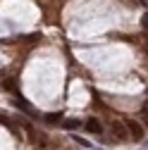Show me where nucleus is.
Returning a JSON list of instances; mask_svg holds the SVG:
<instances>
[{"mask_svg":"<svg viewBox=\"0 0 148 150\" xmlns=\"http://www.w3.org/2000/svg\"><path fill=\"white\" fill-rule=\"evenodd\" d=\"M110 134H112L115 141H127V138H129V129H127V124H122L120 119H112V122H110Z\"/></svg>","mask_w":148,"mask_h":150,"instance_id":"obj_1","label":"nucleus"},{"mask_svg":"<svg viewBox=\"0 0 148 150\" xmlns=\"http://www.w3.org/2000/svg\"><path fill=\"white\" fill-rule=\"evenodd\" d=\"M127 129H129V136H132V141H141L143 138V126L136 122V119H127Z\"/></svg>","mask_w":148,"mask_h":150,"instance_id":"obj_2","label":"nucleus"},{"mask_svg":"<svg viewBox=\"0 0 148 150\" xmlns=\"http://www.w3.org/2000/svg\"><path fill=\"white\" fill-rule=\"evenodd\" d=\"M86 131H88V134H103V126H100L98 119H88L86 122Z\"/></svg>","mask_w":148,"mask_h":150,"instance_id":"obj_3","label":"nucleus"},{"mask_svg":"<svg viewBox=\"0 0 148 150\" xmlns=\"http://www.w3.org/2000/svg\"><path fill=\"white\" fill-rule=\"evenodd\" d=\"M14 105H17V107H22L24 112H29V115H33V107H31V105H26V103H24V98H17V100H14Z\"/></svg>","mask_w":148,"mask_h":150,"instance_id":"obj_4","label":"nucleus"},{"mask_svg":"<svg viewBox=\"0 0 148 150\" xmlns=\"http://www.w3.org/2000/svg\"><path fill=\"white\" fill-rule=\"evenodd\" d=\"M60 119H62L60 112H55V115H46V122H48V124H58Z\"/></svg>","mask_w":148,"mask_h":150,"instance_id":"obj_5","label":"nucleus"},{"mask_svg":"<svg viewBox=\"0 0 148 150\" xmlns=\"http://www.w3.org/2000/svg\"><path fill=\"white\" fill-rule=\"evenodd\" d=\"M79 126H81V124H79L77 119H67V122H65V129H69V131H74V129H79Z\"/></svg>","mask_w":148,"mask_h":150,"instance_id":"obj_6","label":"nucleus"},{"mask_svg":"<svg viewBox=\"0 0 148 150\" xmlns=\"http://www.w3.org/2000/svg\"><path fill=\"white\" fill-rule=\"evenodd\" d=\"M141 119H143V124H146V126H148V107H146V110H143V117H141Z\"/></svg>","mask_w":148,"mask_h":150,"instance_id":"obj_7","label":"nucleus"},{"mask_svg":"<svg viewBox=\"0 0 148 150\" xmlns=\"http://www.w3.org/2000/svg\"><path fill=\"white\" fill-rule=\"evenodd\" d=\"M146 55H148V45H146Z\"/></svg>","mask_w":148,"mask_h":150,"instance_id":"obj_8","label":"nucleus"},{"mask_svg":"<svg viewBox=\"0 0 148 150\" xmlns=\"http://www.w3.org/2000/svg\"><path fill=\"white\" fill-rule=\"evenodd\" d=\"M146 107H148V103H146Z\"/></svg>","mask_w":148,"mask_h":150,"instance_id":"obj_9","label":"nucleus"}]
</instances>
